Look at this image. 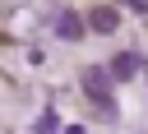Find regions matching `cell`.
Masks as SVG:
<instances>
[{
    "label": "cell",
    "mask_w": 148,
    "mask_h": 134,
    "mask_svg": "<svg viewBox=\"0 0 148 134\" xmlns=\"http://www.w3.org/2000/svg\"><path fill=\"white\" fill-rule=\"evenodd\" d=\"M83 28H88V18H79L74 9H60V14H56V32H60L65 42H79V37H83Z\"/></svg>",
    "instance_id": "cell-2"
},
{
    "label": "cell",
    "mask_w": 148,
    "mask_h": 134,
    "mask_svg": "<svg viewBox=\"0 0 148 134\" xmlns=\"http://www.w3.org/2000/svg\"><path fill=\"white\" fill-rule=\"evenodd\" d=\"M125 9H134V14H148V0H125Z\"/></svg>",
    "instance_id": "cell-6"
},
{
    "label": "cell",
    "mask_w": 148,
    "mask_h": 134,
    "mask_svg": "<svg viewBox=\"0 0 148 134\" xmlns=\"http://www.w3.org/2000/svg\"><path fill=\"white\" fill-rule=\"evenodd\" d=\"M143 69H148V65H143L134 51H120V55L111 60V74H116V79H134V74H143Z\"/></svg>",
    "instance_id": "cell-4"
},
{
    "label": "cell",
    "mask_w": 148,
    "mask_h": 134,
    "mask_svg": "<svg viewBox=\"0 0 148 134\" xmlns=\"http://www.w3.org/2000/svg\"><path fill=\"white\" fill-rule=\"evenodd\" d=\"M88 28H92V32H116V28H120V14H116L111 5H97V9L88 14Z\"/></svg>",
    "instance_id": "cell-3"
},
{
    "label": "cell",
    "mask_w": 148,
    "mask_h": 134,
    "mask_svg": "<svg viewBox=\"0 0 148 134\" xmlns=\"http://www.w3.org/2000/svg\"><path fill=\"white\" fill-rule=\"evenodd\" d=\"M111 79H116V74H111L106 65H88V69L79 74V83H83V92H88V97H92L97 106H102V102H116V97H111Z\"/></svg>",
    "instance_id": "cell-1"
},
{
    "label": "cell",
    "mask_w": 148,
    "mask_h": 134,
    "mask_svg": "<svg viewBox=\"0 0 148 134\" xmlns=\"http://www.w3.org/2000/svg\"><path fill=\"white\" fill-rule=\"evenodd\" d=\"M65 134H88V129H83V125H69V129H65Z\"/></svg>",
    "instance_id": "cell-7"
},
{
    "label": "cell",
    "mask_w": 148,
    "mask_h": 134,
    "mask_svg": "<svg viewBox=\"0 0 148 134\" xmlns=\"http://www.w3.org/2000/svg\"><path fill=\"white\" fill-rule=\"evenodd\" d=\"M37 134H56V111H42L37 116Z\"/></svg>",
    "instance_id": "cell-5"
}]
</instances>
